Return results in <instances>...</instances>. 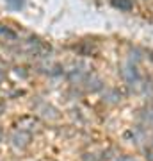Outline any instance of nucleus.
<instances>
[{"instance_id":"obj_1","label":"nucleus","mask_w":153,"mask_h":161,"mask_svg":"<svg viewBox=\"0 0 153 161\" xmlns=\"http://www.w3.org/2000/svg\"><path fill=\"white\" fill-rule=\"evenodd\" d=\"M28 140H30V134L25 131H16L13 134V145L14 147H20V149H23L28 143Z\"/></svg>"},{"instance_id":"obj_2","label":"nucleus","mask_w":153,"mask_h":161,"mask_svg":"<svg viewBox=\"0 0 153 161\" xmlns=\"http://www.w3.org/2000/svg\"><path fill=\"white\" fill-rule=\"evenodd\" d=\"M125 77H126V80H128V82H134V80L139 79L135 66H134V68H132V66H128V70H125Z\"/></svg>"},{"instance_id":"obj_3","label":"nucleus","mask_w":153,"mask_h":161,"mask_svg":"<svg viewBox=\"0 0 153 161\" xmlns=\"http://www.w3.org/2000/svg\"><path fill=\"white\" fill-rule=\"evenodd\" d=\"M0 36H2V38H6L7 41H9V40H14V38H16V34H14L13 31H9L7 27H4V25H0Z\"/></svg>"},{"instance_id":"obj_4","label":"nucleus","mask_w":153,"mask_h":161,"mask_svg":"<svg viewBox=\"0 0 153 161\" xmlns=\"http://www.w3.org/2000/svg\"><path fill=\"white\" fill-rule=\"evenodd\" d=\"M114 6L123 11H128V9H132V2L130 0H114Z\"/></svg>"},{"instance_id":"obj_5","label":"nucleus","mask_w":153,"mask_h":161,"mask_svg":"<svg viewBox=\"0 0 153 161\" xmlns=\"http://www.w3.org/2000/svg\"><path fill=\"white\" fill-rule=\"evenodd\" d=\"M6 2H7V6L11 9H14V11H20L25 6V0H6Z\"/></svg>"},{"instance_id":"obj_6","label":"nucleus","mask_w":153,"mask_h":161,"mask_svg":"<svg viewBox=\"0 0 153 161\" xmlns=\"http://www.w3.org/2000/svg\"><path fill=\"white\" fill-rule=\"evenodd\" d=\"M84 161H98V159H96V158H94L93 154H87V156H85V159H84Z\"/></svg>"},{"instance_id":"obj_7","label":"nucleus","mask_w":153,"mask_h":161,"mask_svg":"<svg viewBox=\"0 0 153 161\" xmlns=\"http://www.w3.org/2000/svg\"><path fill=\"white\" fill-rule=\"evenodd\" d=\"M0 142H2V129H0Z\"/></svg>"},{"instance_id":"obj_8","label":"nucleus","mask_w":153,"mask_h":161,"mask_svg":"<svg viewBox=\"0 0 153 161\" xmlns=\"http://www.w3.org/2000/svg\"><path fill=\"white\" fill-rule=\"evenodd\" d=\"M0 111H2V106H0Z\"/></svg>"}]
</instances>
